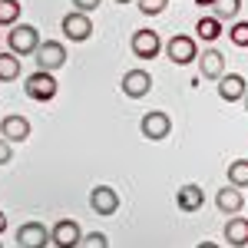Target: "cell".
<instances>
[{"label": "cell", "instance_id": "cell-1", "mask_svg": "<svg viewBox=\"0 0 248 248\" xmlns=\"http://www.w3.org/2000/svg\"><path fill=\"white\" fill-rule=\"evenodd\" d=\"M40 30L37 27H30V23H17V27H10V33H7V46H10V53L14 57H33L40 50Z\"/></svg>", "mask_w": 248, "mask_h": 248}, {"label": "cell", "instance_id": "cell-2", "mask_svg": "<svg viewBox=\"0 0 248 248\" xmlns=\"http://www.w3.org/2000/svg\"><path fill=\"white\" fill-rule=\"evenodd\" d=\"M57 77L53 73H43V70H37V73H30V77L23 79V93L30 96L33 103H50L53 96H57Z\"/></svg>", "mask_w": 248, "mask_h": 248}, {"label": "cell", "instance_id": "cell-3", "mask_svg": "<svg viewBox=\"0 0 248 248\" xmlns=\"http://www.w3.org/2000/svg\"><path fill=\"white\" fill-rule=\"evenodd\" d=\"M129 46H133L136 60H155L162 53V40H159V33L149 30V27H139L133 33V40H129Z\"/></svg>", "mask_w": 248, "mask_h": 248}, {"label": "cell", "instance_id": "cell-4", "mask_svg": "<svg viewBox=\"0 0 248 248\" xmlns=\"http://www.w3.org/2000/svg\"><path fill=\"white\" fill-rule=\"evenodd\" d=\"M166 57H169L175 66H186L192 60H199V43H195V37L175 33V37H169V43H166Z\"/></svg>", "mask_w": 248, "mask_h": 248}, {"label": "cell", "instance_id": "cell-5", "mask_svg": "<svg viewBox=\"0 0 248 248\" xmlns=\"http://www.w3.org/2000/svg\"><path fill=\"white\" fill-rule=\"evenodd\" d=\"M33 60H37V70L57 73L60 66L66 63V46H63L60 40H46V43H40V50L33 53Z\"/></svg>", "mask_w": 248, "mask_h": 248}, {"label": "cell", "instance_id": "cell-6", "mask_svg": "<svg viewBox=\"0 0 248 248\" xmlns=\"http://www.w3.org/2000/svg\"><path fill=\"white\" fill-rule=\"evenodd\" d=\"M60 27H63V37L73 40V43H83V40L93 37V20H90V14H83V10H70Z\"/></svg>", "mask_w": 248, "mask_h": 248}, {"label": "cell", "instance_id": "cell-7", "mask_svg": "<svg viewBox=\"0 0 248 248\" xmlns=\"http://www.w3.org/2000/svg\"><path fill=\"white\" fill-rule=\"evenodd\" d=\"M50 242L57 248H79L83 242V229H79L77 218H60L57 225L50 229Z\"/></svg>", "mask_w": 248, "mask_h": 248}, {"label": "cell", "instance_id": "cell-8", "mask_svg": "<svg viewBox=\"0 0 248 248\" xmlns=\"http://www.w3.org/2000/svg\"><path fill=\"white\" fill-rule=\"evenodd\" d=\"M139 133L146 136L149 142H159V139H166L172 133V119L169 113H162V109H153V113L142 116V123H139Z\"/></svg>", "mask_w": 248, "mask_h": 248}, {"label": "cell", "instance_id": "cell-9", "mask_svg": "<svg viewBox=\"0 0 248 248\" xmlns=\"http://www.w3.org/2000/svg\"><path fill=\"white\" fill-rule=\"evenodd\" d=\"M119 90L129 96V99H142V96L153 90V77L142 70V66H136V70H126V77L119 83Z\"/></svg>", "mask_w": 248, "mask_h": 248}, {"label": "cell", "instance_id": "cell-10", "mask_svg": "<svg viewBox=\"0 0 248 248\" xmlns=\"http://www.w3.org/2000/svg\"><path fill=\"white\" fill-rule=\"evenodd\" d=\"M50 229L43 222H23L17 229V248H46Z\"/></svg>", "mask_w": 248, "mask_h": 248}, {"label": "cell", "instance_id": "cell-11", "mask_svg": "<svg viewBox=\"0 0 248 248\" xmlns=\"http://www.w3.org/2000/svg\"><path fill=\"white\" fill-rule=\"evenodd\" d=\"M0 136H3L7 142H27V139H30V119H27L23 113L3 116V123H0Z\"/></svg>", "mask_w": 248, "mask_h": 248}, {"label": "cell", "instance_id": "cell-12", "mask_svg": "<svg viewBox=\"0 0 248 248\" xmlns=\"http://www.w3.org/2000/svg\"><path fill=\"white\" fill-rule=\"evenodd\" d=\"M90 209L96 215H116V209H119L116 189H109V186H93V192H90Z\"/></svg>", "mask_w": 248, "mask_h": 248}, {"label": "cell", "instance_id": "cell-13", "mask_svg": "<svg viewBox=\"0 0 248 248\" xmlns=\"http://www.w3.org/2000/svg\"><path fill=\"white\" fill-rule=\"evenodd\" d=\"M215 205H218V212H225V215H242V209H245V195H242V189H235V186H222V189L215 192Z\"/></svg>", "mask_w": 248, "mask_h": 248}, {"label": "cell", "instance_id": "cell-14", "mask_svg": "<svg viewBox=\"0 0 248 248\" xmlns=\"http://www.w3.org/2000/svg\"><path fill=\"white\" fill-rule=\"evenodd\" d=\"M175 205H179V212H199L202 205H205V192H202V186H195V182H189V186H179V192H175Z\"/></svg>", "mask_w": 248, "mask_h": 248}, {"label": "cell", "instance_id": "cell-15", "mask_svg": "<svg viewBox=\"0 0 248 248\" xmlns=\"http://www.w3.org/2000/svg\"><path fill=\"white\" fill-rule=\"evenodd\" d=\"M245 93H248L245 77H238V73H225V77L218 79V96H222L225 103H238V99H245Z\"/></svg>", "mask_w": 248, "mask_h": 248}, {"label": "cell", "instance_id": "cell-16", "mask_svg": "<svg viewBox=\"0 0 248 248\" xmlns=\"http://www.w3.org/2000/svg\"><path fill=\"white\" fill-rule=\"evenodd\" d=\"M199 73H202L205 79H215V83H218V79L225 77V57L209 46V50L199 57Z\"/></svg>", "mask_w": 248, "mask_h": 248}, {"label": "cell", "instance_id": "cell-17", "mask_svg": "<svg viewBox=\"0 0 248 248\" xmlns=\"http://www.w3.org/2000/svg\"><path fill=\"white\" fill-rule=\"evenodd\" d=\"M222 235H225V242L232 248H245L248 245V218L245 215H232L225 222V229H222Z\"/></svg>", "mask_w": 248, "mask_h": 248}, {"label": "cell", "instance_id": "cell-18", "mask_svg": "<svg viewBox=\"0 0 248 248\" xmlns=\"http://www.w3.org/2000/svg\"><path fill=\"white\" fill-rule=\"evenodd\" d=\"M195 37L205 40V43H215V40L222 37V20H215L209 14V17H202L199 23H195Z\"/></svg>", "mask_w": 248, "mask_h": 248}, {"label": "cell", "instance_id": "cell-19", "mask_svg": "<svg viewBox=\"0 0 248 248\" xmlns=\"http://www.w3.org/2000/svg\"><path fill=\"white\" fill-rule=\"evenodd\" d=\"M238 14H242V0H215V3H212V17L222 20V23H225V20L235 23Z\"/></svg>", "mask_w": 248, "mask_h": 248}, {"label": "cell", "instance_id": "cell-20", "mask_svg": "<svg viewBox=\"0 0 248 248\" xmlns=\"http://www.w3.org/2000/svg\"><path fill=\"white\" fill-rule=\"evenodd\" d=\"M225 172H229V186H235V189H248V159H235Z\"/></svg>", "mask_w": 248, "mask_h": 248}, {"label": "cell", "instance_id": "cell-21", "mask_svg": "<svg viewBox=\"0 0 248 248\" xmlns=\"http://www.w3.org/2000/svg\"><path fill=\"white\" fill-rule=\"evenodd\" d=\"M17 77H20V57L0 53V83H14Z\"/></svg>", "mask_w": 248, "mask_h": 248}, {"label": "cell", "instance_id": "cell-22", "mask_svg": "<svg viewBox=\"0 0 248 248\" xmlns=\"http://www.w3.org/2000/svg\"><path fill=\"white\" fill-rule=\"evenodd\" d=\"M20 23V0H0V27Z\"/></svg>", "mask_w": 248, "mask_h": 248}, {"label": "cell", "instance_id": "cell-23", "mask_svg": "<svg viewBox=\"0 0 248 248\" xmlns=\"http://www.w3.org/2000/svg\"><path fill=\"white\" fill-rule=\"evenodd\" d=\"M229 40L235 43V46H242V50H245V46H248V20H235V23H232Z\"/></svg>", "mask_w": 248, "mask_h": 248}, {"label": "cell", "instance_id": "cell-24", "mask_svg": "<svg viewBox=\"0 0 248 248\" xmlns=\"http://www.w3.org/2000/svg\"><path fill=\"white\" fill-rule=\"evenodd\" d=\"M166 3H169V0H136V7H139L142 17H159V14H166Z\"/></svg>", "mask_w": 248, "mask_h": 248}, {"label": "cell", "instance_id": "cell-25", "mask_svg": "<svg viewBox=\"0 0 248 248\" xmlns=\"http://www.w3.org/2000/svg\"><path fill=\"white\" fill-rule=\"evenodd\" d=\"M79 248H109V238L103 232H90V235H83Z\"/></svg>", "mask_w": 248, "mask_h": 248}, {"label": "cell", "instance_id": "cell-26", "mask_svg": "<svg viewBox=\"0 0 248 248\" xmlns=\"http://www.w3.org/2000/svg\"><path fill=\"white\" fill-rule=\"evenodd\" d=\"M10 159H14V146H10V142L0 136V166H7Z\"/></svg>", "mask_w": 248, "mask_h": 248}, {"label": "cell", "instance_id": "cell-27", "mask_svg": "<svg viewBox=\"0 0 248 248\" xmlns=\"http://www.w3.org/2000/svg\"><path fill=\"white\" fill-rule=\"evenodd\" d=\"M99 3H103V0H73V7H77V10H83V14L99 10Z\"/></svg>", "mask_w": 248, "mask_h": 248}, {"label": "cell", "instance_id": "cell-28", "mask_svg": "<svg viewBox=\"0 0 248 248\" xmlns=\"http://www.w3.org/2000/svg\"><path fill=\"white\" fill-rule=\"evenodd\" d=\"M3 232H7V215L0 212V235H3Z\"/></svg>", "mask_w": 248, "mask_h": 248}, {"label": "cell", "instance_id": "cell-29", "mask_svg": "<svg viewBox=\"0 0 248 248\" xmlns=\"http://www.w3.org/2000/svg\"><path fill=\"white\" fill-rule=\"evenodd\" d=\"M195 248H218V245H215V242H199Z\"/></svg>", "mask_w": 248, "mask_h": 248}, {"label": "cell", "instance_id": "cell-30", "mask_svg": "<svg viewBox=\"0 0 248 248\" xmlns=\"http://www.w3.org/2000/svg\"><path fill=\"white\" fill-rule=\"evenodd\" d=\"M195 3H199V7H209V10H212V3H215V0H195Z\"/></svg>", "mask_w": 248, "mask_h": 248}, {"label": "cell", "instance_id": "cell-31", "mask_svg": "<svg viewBox=\"0 0 248 248\" xmlns=\"http://www.w3.org/2000/svg\"><path fill=\"white\" fill-rule=\"evenodd\" d=\"M116 3H136V0H116Z\"/></svg>", "mask_w": 248, "mask_h": 248}, {"label": "cell", "instance_id": "cell-32", "mask_svg": "<svg viewBox=\"0 0 248 248\" xmlns=\"http://www.w3.org/2000/svg\"><path fill=\"white\" fill-rule=\"evenodd\" d=\"M242 103H245V109H248V93H245V99H242Z\"/></svg>", "mask_w": 248, "mask_h": 248}, {"label": "cell", "instance_id": "cell-33", "mask_svg": "<svg viewBox=\"0 0 248 248\" xmlns=\"http://www.w3.org/2000/svg\"><path fill=\"white\" fill-rule=\"evenodd\" d=\"M0 248H3V245H0Z\"/></svg>", "mask_w": 248, "mask_h": 248}]
</instances>
